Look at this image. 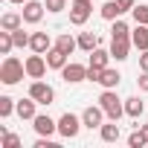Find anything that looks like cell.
<instances>
[{
	"instance_id": "1",
	"label": "cell",
	"mask_w": 148,
	"mask_h": 148,
	"mask_svg": "<svg viewBox=\"0 0 148 148\" xmlns=\"http://www.w3.org/2000/svg\"><path fill=\"white\" fill-rule=\"evenodd\" d=\"M23 76H26V64H23L21 58H15V55H6L3 64H0V82L12 87V84H18Z\"/></svg>"
},
{
	"instance_id": "2",
	"label": "cell",
	"mask_w": 148,
	"mask_h": 148,
	"mask_svg": "<svg viewBox=\"0 0 148 148\" xmlns=\"http://www.w3.org/2000/svg\"><path fill=\"white\" fill-rule=\"evenodd\" d=\"M99 105H102V110L108 113V119H113V122H119V119L125 116V102L116 96V90H102Z\"/></svg>"
},
{
	"instance_id": "3",
	"label": "cell",
	"mask_w": 148,
	"mask_h": 148,
	"mask_svg": "<svg viewBox=\"0 0 148 148\" xmlns=\"http://www.w3.org/2000/svg\"><path fill=\"white\" fill-rule=\"evenodd\" d=\"M93 15V0H73L70 6V23L73 26H84Z\"/></svg>"
},
{
	"instance_id": "4",
	"label": "cell",
	"mask_w": 148,
	"mask_h": 148,
	"mask_svg": "<svg viewBox=\"0 0 148 148\" xmlns=\"http://www.w3.org/2000/svg\"><path fill=\"white\" fill-rule=\"evenodd\" d=\"M82 128H84V122H82V116H76V113H64V116L58 119V134H61L64 139H76Z\"/></svg>"
},
{
	"instance_id": "5",
	"label": "cell",
	"mask_w": 148,
	"mask_h": 148,
	"mask_svg": "<svg viewBox=\"0 0 148 148\" xmlns=\"http://www.w3.org/2000/svg\"><path fill=\"white\" fill-rule=\"evenodd\" d=\"M29 96H32L38 105H52V102H55V90H52L47 82H41V79H35V82L29 84Z\"/></svg>"
},
{
	"instance_id": "6",
	"label": "cell",
	"mask_w": 148,
	"mask_h": 148,
	"mask_svg": "<svg viewBox=\"0 0 148 148\" xmlns=\"http://www.w3.org/2000/svg\"><path fill=\"white\" fill-rule=\"evenodd\" d=\"M61 79H64L67 84H79V82L87 79V67H84V64H76V61H67V64L61 67Z\"/></svg>"
},
{
	"instance_id": "7",
	"label": "cell",
	"mask_w": 148,
	"mask_h": 148,
	"mask_svg": "<svg viewBox=\"0 0 148 148\" xmlns=\"http://www.w3.org/2000/svg\"><path fill=\"white\" fill-rule=\"evenodd\" d=\"M23 64H26V76H29V79H44V73H47V67H49V64H47V55H41V52L29 55Z\"/></svg>"
},
{
	"instance_id": "8",
	"label": "cell",
	"mask_w": 148,
	"mask_h": 148,
	"mask_svg": "<svg viewBox=\"0 0 148 148\" xmlns=\"http://www.w3.org/2000/svg\"><path fill=\"white\" fill-rule=\"evenodd\" d=\"M105 110H102V105H90V108H84V113H82V122H84V128H102L105 125Z\"/></svg>"
},
{
	"instance_id": "9",
	"label": "cell",
	"mask_w": 148,
	"mask_h": 148,
	"mask_svg": "<svg viewBox=\"0 0 148 148\" xmlns=\"http://www.w3.org/2000/svg\"><path fill=\"white\" fill-rule=\"evenodd\" d=\"M44 9H47V3H41V0H26L21 15H23V21H26V23H41Z\"/></svg>"
},
{
	"instance_id": "10",
	"label": "cell",
	"mask_w": 148,
	"mask_h": 148,
	"mask_svg": "<svg viewBox=\"0 0 148 148\" xmlns=\"http://www.w3.org/2000/svg\"><path fill=\"white\" fill-rule=\"evenodd\" d=\"M32 128H35V134H38V136H52V134L58 131V122H55V119H49L47 113H38V116L32 119Z\"/></svg>"
},
{
	"instance_id": "11",
	"label": "cell",
	"mask_w": 148,
	"mask_h": 148,
	"mask_svg": "<svg viewBox=\"0 0 148 148\" xmlns=\"http://www.w3.org/2000/svg\"><path fill=\"white\" fill-rule=\"evenodd\" d=\"M131 47H134L131 35H128V38H110V55H113L116 61H125V58L131 55Z\"/></svg>"
},
{
	"instance_id": "12",
	"label": "cell",
	"mask_w": 148,
	"mask_h": 148,
	"mask_svg": "<svg viewBox=\"0 0 148 148\" xmlns=\"http://www.w3.org/2000/svg\"><path fill=\"white\" fill-rule=\"evenodd\" d=\"M29 49H32V52H41V55H47V52L52 49V41H49V35H47V32H32Z\"/></svg>"
},
{
	"instance_id": "13",
	"label": "cell",
	"mask_w": 148,
	"mask_h": 148,
	"mask_svg": "<svg viewBox=\"0 0 148 148\" xmlns=\"http://www.w3.org/2000/svg\"><path fill=\"white\" fill-rule=\"evenodd\" d=\"M119 82H122L119 70H113V67H105V70H102V79H99V84H102L105 90H116V87H119Z\"/></svg>"
},
{
	"instance_id": "14",
	"label": "cell",
	"mask_w": 148,
	"mask_h": 148,
	"mask_svg": "<svg viewBox=\"0 0 148 148\" xmlns=\"http://www.w3.org/2000/svg\"><path fill=\"white\" fill-rule=\"evenodd\" d=\"M131 41H134V47L142 52V49H148V26L145 23H136L134 29H131Z\"/></svg>"
},
{
	"instance_id": "15",
	"label": "cell",
	"mask_w": 148,
	"mask_h": 148,
	"mask_svg": "<svg viewBox=\"0 0 148 148\" xmlns=\"http://www.w3.org/2000/svg\"><path fill=\"white\" fill-rule=\"evenodd\" d=\"M26 21H23V15H18V12H6L3 18H0V29H6V32H15V29H21Z\"/></svg>"
},
{
	"instance_id": "16",
	"label": "cell",
	"mask_w": 148,
	"mask_h": 148,
	"mask_svg": "<svg viewBox=\"0 0 148 148\" xmlns=\"http://www.w3.org/2000/svg\"><path fill=\"white\" fill-rule=\"evenodd\" d=\"M99 15H102L105 21H110V23H113L116 18H122V15H125V9H122V6L116 3V0H108V3H102V9H99Z\"/></svg>"
},
{
	"instance_id": "17",
	"label": "cell",
	"mask_w": 148,
	"mask_h": 148,
	"mask_svg": "<svg viewBox=\"0 0 148 148\" xmlns=\"http://www.w3.org/2000/svg\"><path fill=\"white\" fill-rule=\"evenodd\" d=\"M145 113V102L139 99V96H131V99H125V116H131V119H139Z\"/></svg>"
},
{
	"instance_id": "18",
	"label": "cell",
	"mask_w": 148,
	"mask_h": 148,
	"mask_svg": "<svg viewBox=\"0 0 148 148\" xmlns=\"http://www.w3.org/2000/svg\"><path fill=\"white\" fill-rule=\"evenodd\" d=\"M99 136H102V142H119L122 131H119V125L110 119V122H105V125L99 128Z\"/></svg>"
},
{
	"instance_id": "19",
	"label": "cell",
	"mask_w": 148,
	"mask_h": 148,
	"mask_svg": "<svg viewBox=\"0 0 148 148\" xmlns=\"http://www.w3.org/2000/svg\"><path fill=\"white\" fill-rule=\"evenodd\" d=\"M67 58H70V55H67V52H61L58 47H52V49L47 52V64H49V70H61V67L67 64Z\"/></svg>"
},
{
	"instance_id": "20",
	"label": "cell",
	"mask_w": 148,
	"mask_h": 148,
	"mask_svg": "<svg viewBox=\"0 0 148 148\" xmlns=\"http://www.w3.org/2000/svg\"><path fill=\"white\" fill-rule=\"evenodd\" d=\"M35 105H38V102H35L32 96H29V99H21V102H18V110H15V113H18L21 119H35V116H38V113H35Z\"/></svg>"
},
{
	"instance_id": "21",
	"label": "cell",
	"mask_w": 148,
	"mask_h": 148,
	"mask_svg": "<svg viewBox=\"0 0 148 148\" xmlns=\"http://www.w3.org/2000/svg\"><path fill=\"white\" fill-rule=\"evenodd\" d=\"M55 47L61 49V52H67V55H73V52H76L79 49V38H73V35H58V41H55Z\"/></svg>"
},
{
	"instance_id": "22",
	"label": "cell",
	"mask_w": 148,
	"mask_h": 148,
	"mask_svg": "<svg viewBox=\"0 0 148 148\" xmlns=\"http://www.w3.org/2000/svg\"><path fill=\"white\" fill-rule=\"evenodd\" d=\"M110 58H113V55H110V49H99V47H96V49L90 52V67H99V70H105Z\"/></svg>"
},
{
	"instance_id": "23",
	"label": "cell",
	"mask_w": 148,
	"mask_h": 148,
	"mask_svg": "<svg viewBox=\"0 0 148 148\" xmlns=\"http://www.w3.org/2000/svg\"><path fill=\"white\" fill-rule=\"evenodd\" d=\"M96 47H99V35H96V32H82V35H79V49L93 52Z\"/></svg>"
},
{
	"instance_id": "24",
	"label": "cell",
	"mask_w": 148,
	"mask_h": 148,
	"mask_svg": "<svg viewBox=\"0 0 148 148\" xmlns=\"http://www.w3.org/2000/svg\"><path fill=\"white\" fill-rule=\"evenodd\" d=\"M15 110H18V105L12 96H0V119H9Z\"/></svg>"
},
{
	"instance_id": "25",
	"label": "cell",
	"mask_w": 148,
	"mask_h": 148,
	"mask_svg": "<svg viewBox=\"0 0 148 148\" xmlns=\"http://www.w3.org/2000/svg\"><path fill=\"white\" fill-rule=\"evenodd\" d=\"M128 35H131V26H128L122 18H116L113 26H110V38H128Z\"/></svg>"
},
{
	"instance_id": "26",
	"label": "cell",
	"mask_w": 148,
	"mask_h": 148,
	"mask_svg": "<svg viewBox=\"0 0 148 148\" xmlns=\"http://www.w3.org/2000/svg\"><path fill=\"white\" fill-rule=\"evenodd\" d=\"M12 49H15V38H12V32L0 29V52H3V55H9Z\"/></svg>"
},
{
	"instance_id": "27",
	"label": "cell",
	"mask_w": 148,
	"mask_h": 148,
	"mask_svg": "<svg viewBox=\"0 0 148 148\" xmlns=\"http://www.w3.org/2000/svg\"><path fill=\"white\" fill-rule=\"evenodd\" d=\"M128 145H131V148H145V145H148V136L142 134V128H139V131H134V134L128 136Z\"/></svg>"
},
{
	"instance_id": "28",
	"label": "cell",
	"mask_w": 148,
	"mask_h": 148,
	"mask_svg": "<svg viewBox=\"0 0 148 148\" xmlns=\"http://www.w3.org/2000/svg\"><path fill=\"white\" fill-rule=\"evenodd\" d=\"M131 15H134L136 23H145V26H148V6H145V3H136V6L131 9Z\"/></svg>"
},
{
	"instance_id": "29",
	"label": "cell",
	"mask_w": 148,
	"mask_h": 148,
	"mask_svg": "<svg viewBox=\"0 0 148 148\" xmlns=\"http://www.w3.org/2000/svg\"><path fill=\"white\" fill-rule=\"evenodd\" d=\"M12 38H15V47H29V41H32V35H29V32H23V26H21V29H15V32H12Z\"/></svg>"
},
{
	"instance_id": "30",
	"label": "cell",
	"mask_w": 148,
	"mask_h": 148,
	"mask_svg": "<svg viewBox=\"0 0 148 148\" xmlns=\"http://www.w3.org/2000/svg\"><path fill=\"white\" fill-rule=\"evenodd\" d=\"M3 148H21V139H18L15 134L6 131V134H3Z\"/></svg>"
},
{
	"instance_id": "31",
	"label": "cell",
	"mask_w": 148,
	"mask_h": 148,
	"mask_svg": "<svg viewBox=\"0 0 148 148\" xmlns=\"http://www.w3.org/2000/svg\"><path fill=\"white\" fill-rule=\"evenodd\" d=\"M32 148H58V145H55V142H52V139H49V136H38V139H35V145H32Z\"/></svg>"
},
{
	"instance_id": "32",
	"label": "cell",
	"mask_w": 148,
	"mask_h": 148,
	"mask_svg": "<svg viewBox=\"0 0 148 148\" xmlns=\"http://www.w3.org/2000/svg\"><path fill=\"white\" fill-rule=\"evenodd\" d=\"M64 9V0H47V12H52V15H58Z\"/></svg>"
},
{
	"instance_id": "33",
	"label": "cell",
	"mask_w": 148,
	"mask_h": 148,
	"mask_svg": "<svg viewBox=\"0 0 148 148\" xmlns=\"http://www.w3.org/2000/svg\"><path fill=\"white\" fill-rule=\"evenodd\" d=\"M99 79H102V70H99V67H90V64H87V82H99Z\"/></svg>"
},
{
	"instance_id": "34",
	"label": "cell",
	"mask_w": 148,
	"mask_h": 148,
	"mask_svg": "<svg viewBox=\"0 0 148 148\" xmlns=\"http://www.w3.org/2000/svg\"><path fill=\"white\" fill-rule=\"evenodd\" d=\"M136 84H139V90H142V93H148V73H145V70H142V76L136 79Z\"/></svg>"
},
{
	"instance_id": "35",
	"label": "cell",
	"mask_w": 148,
	"mask_h": 148,
	"mask_svg": "<svg viewBox=\"0 0 148 148\" xmlns=\"http://www.w3.org/2000/svg\"><path fill=\"white\" fill-rule=\"evenodd\" d=\"M139 70L148 73V49H142V55H139Z\"/></svg>"
},
{
	"instance_id": "36",
	"label": "cell",
	"mask_w": 148,
	"mask_h": 148,
	"mask_svg": "<svg viewBox=\"0 0 148 148\" xmlns=\"http://www.w3.org/2000/svg\"><path fill=\"white\" fill-rule=\"evenodd\" d=\"M116 3H119V6L125 9V12H131V9L136 6V0H116Z\"/></svg>"
},
{
	"instance_id": "37",
	"label": "cell",
	"mask_w": 148,
	"mask_h": 148,
	"mask_svg": "<svg viewBox=\"0 0 148 148\" xmlns=\"http://www.w3.org/2000/svg\"><path fill=\"white\" fill-rule=\"evenodd\" d=\"M142 134H145V136H148V125H142Z\"/></svg>"
},
{
	"instance_id": "38",
	"label": "cell",
	"mask_w": 148,
	"mask_h": 148,
	"mask_svg": "<svg viewBox=\"0 0 148 148\" xmlns=\"http://www.w3.org/2000/svg\"><path fill=\"white\" fill-rule=\"evenodd\" d=\"M9 3H26V0H9Z\"/></svg>"
}]
</instances>
